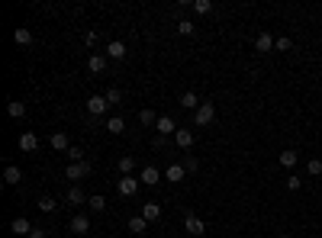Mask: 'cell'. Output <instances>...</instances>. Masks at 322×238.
<instances>
[{"mask_svg": "<svg viewBox=\"0 0 322 238\" xmlns=\"http://www.w3.org/2000/svg\"><path fill=\"white\" fill-rule=\"evenodd\" d=\"M194 138H197L194 129H177V132H174V145L187 151V148H194Z\"/></svg>", "mask_w": 322, "mask_h": 238, "instance_id": "obj_7", "label": "cell"}, {"mask_svg": "<svg viewBox=\"0 0 322 238\" xmlns=\"http://www.w3.org/2000/svg\"><path fill=\"white\" fill-rule=\"evenodd\" d=\"M255 52H261V55L274 52V35H271V32H258V39H255Z\"/></svg>", "mask_w": 322, "mask_h": 238, "instance_id": "obj_10", "label": "cell"}, {"mask_svg": "<svg viewBox=\"0 0 322 238\" xmlns=\"http://www.w3.org/2000/svg\"><path fill=\"white\" fill-rule=\"evenodd\" d=\"M148 229V222L145 219H142V216H132V219H129V232H136V235H142V232H145Z\"/></svg>", "mask_w": 322, "mask_h": 238, "instance_id": "obj_28", "label": "cell"}, {"mask_svg": "<svg viewBox=\"0 0 322 238\" xmlns=\"http://www.w3.org/2000/svg\"><path fill=\"white\" fill-rule=\"evenodd\" d=\"M300 187H303V177L290 174V177H287V190H300Z\"/></svg>", "mask_w": 322, "mask_h": 238, "instance_id": "obj_36", "label": "cell"}, {"mask_svg": "<svg viewBox=\"0 0 322 238\" xmlns=\"http://www.w3.org/2000/svg\"><path fill=\"white\" fill-rule=\"evenodd\" d=\"M139 181L145 184V187H155V184H161V171L155 168V164H145V168L139 171Z\"/></svg>", "mask_w": 322, "mask_h": 238, "instance_id": "obj_5", "label": "cell"}, {"mask_svg": "<svg viewBox=\"0 0 322 238\" xmlns=\"http://www.w3.org/2000/svg\"><path fill=\"white\" fill-rule=\"evenodd\" d=\"M184 168H187V174H197V171H200V161L190 154V158H184Z\"/></svg>", "mask_w": 322, "mask_h": 238, "instance_id": "obj_35", "label": "cell"}, {"mask_svg": "<svg viewBox=\"0 0 322 238\" xmlns=\"http://www.w3.org/2000/svg\"><path fill=\"white\" fill-rule=\"evenodd\" d=\"M52 148H55V151H71V138H68L65 132H55V135H52Z\"/></svg>", "mask_w": 322, "mask_h": 238, "instance_id": "obj_23", "label": "cell"}, {"mask_svg": "<svg viewBox=\"0 0 322 238\" xmlns=\"http://www.w3.org/2000/svg\"><path fill=\"white\" fill-rule=\"evenodd\" d=\"M277 238H290V235H277Z\"/></svg>", "mask_w": 322, "mask_h": 238, "instance_id": "obj_39", "label": "cell"}, {"mask_svg": "<svg viewBox=\"0 0 322 238\" xmlns=\"http://www.w3.org/2000/svg\"><path fill=\"white\" fill-rule=\"evenodd\" d=\"M65 200H68V203H71V206H81V203H87V200H90V196H84V190H81V187H68V193H65Z\"/></svg>", "mask_w": 322, "mask_h": 238, "instance_id": "obj_17", "label": "cell"}, {"mask_svg": "<svg viewBox=\"0 0 322 238\" xmlns=\"http://www.w3.org/2000/svg\"><path fill=\"white\" fill-rule=\"evenodd\" d=\"M306 174H309V177H319V174H322V161H319V158H309V161H306Z\"/></svg>", "mask_w": 322, "mask_h": 238, "instance_id": "obj_32", "label": "cell"}, {"mask_svg": "<svg viewBox=\"0 0 322 238\" xmlns=\"http://www.w3.org/2000/svg\"><path fill=\"white\" fill-rule=\"evenodd\" d=\"M194 13H197V16L213 13V0H194Z\"/></svg>", "mask_w": 322, "mask_h": 238, "instance_id": "obj_26", "label": "cell"}, {"mask_svg": "<svg viewBox=\"0 0 322 238\" xmlns=\"http://www.w3.org/2000/svg\"><path fill=\"white\" fill-rule=\"evenodd\" d=\"M145 222H158L161 219V203H155V200H148V203H142V212H139Z\"/></svg>", "mask_w": 322, "mask_h": 238, "instance_id": "obj_6", "label": "cell"}, {"mask_svg": "<svg viewBox=\"0 0 322 238\" xmlns=\"http://www.w3.org/2000/svg\"><path fill=\"white\" fill-rule=\"evenodd\" d=\"M87 209H90V212H103V209H106V200H103V196H90V200H87Z\"/></svg>", "mask_w": 322, "mask_h": 238, "instance_id": "obj_31", "label": "cell"}, {"mask_svg": "<svg viewBox=\"0 0 322 238\" xmlns=\"http://www.w3.org/2000/svg\"><path fill=\"white\" fill-rule=\"evenodd\" d=\"M132 171H136V161L129 158V154H123V158H119V174H123V177H129Z\"/></svg>", "mask_w": 322, "mask_h": 238, "instance_id": "obj_27", "label": "cell"}, {"mask_svg": "<svg viewBox=\"0 0 322 238\" xmlns=\"http://www.w3.org/2000/svg\"><path fill=\"white\" fill-rule=\"evenodd\" d=\"M13 42H16V45H32V32H29L26 26H20V29L13 32Z\"/></svg>", "mask_w": 322, "mask_h": 238, "instance_id": "obj_24", "label": "cell"}, {"mask_svg": "<svg viewBox=\"0 0 322 238\" xmlns=\"http://www.w3.org/2000/svg\"><path fill=\"white\" fill-rule=\"evenodd\" d=\"M29 238H45V229H32V232H29Z\"/></svg>", "mask_w": 322, "mask_h": 238, "instance_id": "obj_38", "label": "cell"}, {"mask_svg": "<svg viewBox=\"0 0 322 238\" xmlns=\"http://www.w3.org/2000/svg\"><path fill=\"white\" fill-rule=\"evenodd\" d=\"M290 49H293V42L287 35H277V39H274V52H290Z\"/></svg>", "mask_w": 322, "mask_h": 238, "instance_id": "obj_30", "label": "cell"}, {"mask_svg": "<svg viewBox=\"0 0 322 238\" xmlns=\"http://www.w3.org/2000/svg\"><path fill=\"white\" fill-rule=\"evenodd\" d=\"M200 103H203V100H200V97H197V93H194V90H187V93H181V106H184V110H190V113H197V110H200Z\"/></svg>", "mask_w": 322, "mask_h": 238, "instance_id": "obj_15", "label": "cell"}, {"mask_svg": "<svg viewBox=\"0 0 322 238\" xmlns=\"http://www.w3.org/2000/svg\"><path fill=\"white\" fill-rule=\"evenodd\" d=\"M139 123L148 126V129H155V126H158V116H155V110H142L139 113Z\"/></svg>", "mask_w": 322, "mask_h": 238, "instance_id": "obj_25", "label": "cell"}, {"mask_svg": "<svg viewBox=\"0 0 322 238\" xmlns=\"http://www.w3.org/2000/svg\"><path fill=\"white\" fill-rule=\"evenodd\" d=\"M39 209H42V212H55V209H58V203H55L52 196H42V200H39Z\"/></svg>", "mask_w": 322, "mask_h": 238, "instance_id": "obj_33", "label": "cell"}, {"mask_svg": "<svg viewBox=\"0 0 322 238\" xmlns=\"http://www.w3.org/2000/svg\"><path fill=\"white\" fill-rule=\"evenodd\" d=\"M7 116H10V119H23V116H26V103L10 100V103H7Z\"/></svg>", "mask_w": 322, "mask_h": 238, "instance_id": "obj_20", "label": "cell"}, {"mask_svg": "<svg viewBox=\"0 0 322 238\" xmlns=\"http://www.w3.org/2000/svg\"><path fill=\"white\" fill-rule=\"evenodd\" d=\"M87 174H90V164H87V161H74V164L68 161V168H65V177H68V181H84Z\"/></svg>", "mask_w": 322, "mask_h": 238, "instance_id": "obj_4", "label": "cell"}, {"mask_svg": "<svg viewBox=\"0 0 322 238\" xmlns=\"http://www.w3.org/2000/svg\"><path fill=\"white\" fill-rule=\"evenodd\" d=\"M164 177H168V181H174V184H181L184 177H187V168H184V164H171V168L164 171Z\"/></svg>", "mask_w": 322, "mask_h": 238, "instance_id": "obj_19", "label": "cell"}, {"mask_svg": "<svg viewBox=\"0 0 322 238\" xmlns=\"http://www.w3.org/2000/svg\"><path fill=\"white\" fill-rule=\"evenodd\" d=\"M177 32H181V35H190V32H194V23H190V19H177Z\"/></svg>", "mask_w": 322, "mask_h": 238, "instance_id": "obj_34", "label": "cell"}, {"mask_svg": "<svg viewBox=\"0 0 322 238\" xmlns=\"http://www.w3.org/2000/svg\"><path fill=\"white\" fill-rule=\"evenodd\" d=\"M155 132H158V135H164V138H168V135H174V132H177L174 119H171V116H158V126H155Z\"/></svg>", "mask_w": 322, "mask_h": 238, "instance_id": "obj_11", "label": "cell"}, {"mask_svg": "<svg viewBox=\"0 0 322 238\" xmlns=\"http://www.w3.org/2000/svg\"><path fill=\"white\" fill-rule=\"evenodd\" d=\"M106 110H110V103H106V97H90V100H87V113H90V116H97V119H100Z\"/></svg>", "mask_w": 322, "mask_h": 238, "instance_id": "obj_8", "label": "cell"}, {"mask_svg": "<svg viewBox=\"0 0 322 238\" xmlns=\"http://www.w3.org/2000/svg\"><path fill=\"white\" fill-rule=\"evenodd\" d=\"M103 97H106V103H110V106H116V103H123V90H119V87H110Z\"/></svg>", "mask_w": 322, "mask_h": 238, "instance_id": "obj_29", "label": "cell"}, {"mask_svg": "<svg viewBox=\"0 0 322 238\" xmlns=\"http://www.w3.org/2000/svg\"><path fill=\"white\" fill-rule=\"evenodd\" d=\"M184 232H187V235H194V238H200V235L206 232V222L200 219L197 212H187V216H184Z\"/></svg>", "mask_w": 322, "mask_h": 238, "instance_id": "obj_2", "label": "cell"}, {"mask_svg": "<svg viewBox=\"0 0 322 238\" xmlns=\"http://www.w3.org/2000/svg\"><path fill=\"white\" fill-rule=\"evenodd\" d=\"M280 168H293L296 161H300V151H293V148H287V151H280Z\"/></svg>", "mask_w": 322, "mask_h": 238, "instance_id": "obj_22", "label": "cell"}, {"mask_svg": "<svg viewBox=\"0 0 322 238\" xmlns=\"http://www.w3.org/2000/svg\"><path fill=\"white\" fill-rule=\"evenodd\" d=\"M106 132H110V135H123L126 132V123L119 116H110V119H106Z\"/></svg>", "mask_w": 322, "mask_h": 238, "instance_id": "obj_21", "label": "cell"}, {"mask_svg": "<svg viewBox=\"0 0 322 238\" xmlns=\"http://www.w3.org/2000/svg\"><path fill=\"white\" fill-rule=\"evenodd\" d=\"M68 229L74 232V235H87V232H90V219H87V216H74Z\"/></svg>", "mask_w": 322, "mask_h": 238, "instance_id": "obj_16", "label": "cell"}, {"mask_svg": "<svg viewBox=\"0 0 322 238\" xmlns=\"http://www.w3.org/2000/svg\"><path fill=\"white\" fill-rule=\"evenodd\" d=\"M106 65H110V58H106V55H90V58H87V68L93 71V74H103Z\"/></svg>", "mask_w": 322, "mask_h": 238, "instance_id": "obj_14", "label": "cell"}, {"mask_svg": "<svg viewBox=\"0 0 322 238\" xmlns=\"http://www.w3.org/2000/svg\"><path fill=\"white\" fill-rule=\"evenodd\" d=\"M213 119H216V106L203 100V103H200V110L194 113V123H197L200 129H203V126H210V123H213Z\"/></svg>", "mask_w": 322, "mask_h": 238, "instance_id": "obj_3", "label": "cell"}, {"mask_svg": "<svg viewBox=\"0 0 322 238\" xmlns=\"http://www.w3.org/2000/svg\"><path fill=\"white\" fill-rule=\"evenodd\" d=\"M20 148L23 151H35V148H39V135H35V132H23L20 135Z\"/></svg>", "mask_w": 322, "mask_h": 238, "instance_id": "obj_18", "label": "cell"}, {"mask_svg": "<svg viewBox=\"0 0 322 238\" xmlns=\"http://www.w3.org/2000/svg\"><path fill=\"white\" fill-rule=\"evenodd\" d=\"M68 158H71V164H74V161H84V151H81V148H74V145H71V151H68Z\"/></svg>", "mask_w": 322, "mask_h": 238, "instance_id": "obj_37", "label": "cell"}, {"mask_svg": "<svg viewBox=\"0 0 322 238\" xmlns=\"http://www.w3.org/2000/svg\"><path fill=\"white\" fill-rule=\"evenodd\" d=\"M32 229H35V225H29L26 216H16L13 222H10V232H13V235H29Z\"/></svg>", "mask_w": 322, "mask_h": 238, "instance_id": "obj_12", "label": "cell"}, {"mask_svg": "<svg viewBox=\"0 0 322 238\" xmlns=\"http://www.w3.org/2000/svg\"><path fill=\"white\" fill-rule=\"evenodd\" d=\"M23 181V171L16 168V164H7V168H4V184L7 187H16Z\"/></svg>", "mask_w": 322, "mask_h": 238, "instance_id": "obj_13", "label": "cell"}, {"mask_svg": "<svg viewBox=\"0 0 322 238\" xmlns=\"http://www.w3.org/2000/svg\"><path fill=\"white\" fill-rule=\"evenodd\" d=\"M129 52H126V45L119 42V39H113L110 45H106V58H110V62H123Z\"/></svg>", "mask_w": 322, "mask_h": 238, "instance_id": "obj_9", "label": "cell"}, {"mask_svg": "<svg viewBox=\"0 0 322 238\" xmlns=\"http://www.w3.org/2000/svg\"><path fill=\"white\" fill-rule=\"evenodd\" d=\"M139 177H132V174H129V177H119V181H116V193L119 196H123V200H132L136 193H139Z\"/></svg>", "mask_w": 322, "mask_h": 238, "instance_id": "obj_1", "label": "cell"}]
</instances>
